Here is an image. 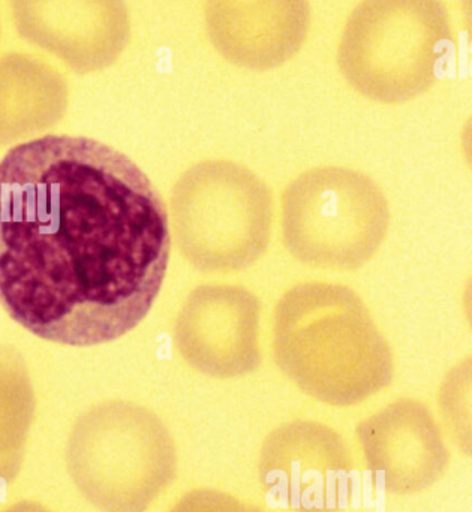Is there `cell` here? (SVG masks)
<instances>
[{
	"label": "cell",
	"mask_w": 472,
	"mask_h": 512,
	"mask_svg": "<svg viewBox=\"0 0 472 512\" xmlns=\"http://www.w3.org/2000/svg\"><path fill=\"white\" fill-rule=\"evenodd\" d=\"M170 248L164 201L113 147L47 135L0 161V304L35 336H125L152 309Z\"/></svg>",
	"instance_id": "1"
},
{
	"label": "cell",
	"mask_w": 472,
	"mask_h": 512,
	"mask_svg": "<svg viewBox=\"0 0 472 512\" xmlns=\"http://www.w3.org/2000/svg\"><path fill=\"white\" fill-rule=\"evenodd\" d=\"M279 369L312 399L350 408L386 390L395 361L365 301L338 283L305 282L275 309Z\"/></svg>",
	"instance_id": "2"
},
{
	"label": "cell",
	"mask_w": 472,
	"mask_h": 512,
	"mask_svg": "<svg viewBox=\"0 0 472 512\" xmlns=\"http://www.w3.org/2000/svg\"><path fill=\"white\" fill-rule=\"evenodd\" d=\"M452 45L441 0H363L345 26L339 68L365 98L402 104L434 86Z\"/></svg>",
	"instance_id": "3"
},
{
	"label": "cell",
	"mask_w": 472,
	"mask_h": 512,
	"mask_svg": "<svg viewBox=\"0 0 472 512\" xmlns=\"http://www.w3.org/2000/svg\"><path fill=\"white\" fill-rule=\"evenodd\" d=\"M66 462L75 486L102 512H146L177 474L165 424L128 402L102 403L78 418Z\"/></svg>",
	"instance_id": "4"
},
{
	"label": "cell",
	"mask_w": 472,
	"mask_h": 512,
	"mask_svg": "<svg viewBox=\"0 0 472 512\" xmlns=\"http://www.w3.org/2000/svg\"><path fill=\"white\" fill-rule=\"evenodd\" d=\"M282 239L291 256L323 270H356L386 242L390 207L377 182L345 167H315L282 192Z\"/></svg>",
	"instance_id": "5"
},
{
	"label": "cell",
	"mask_w": 472,
	"mask_h": 512,
	"mask_svg": "<svg viewBox=\"0 0 472 512\" xmlns=\"http://www.w3.org/2000/svg\"><path fill=\"white\" fill-rule=\"evenodd\" d=\"M171 209L180 251L198 270H243L269 248L272 192L242 165L207 161L189 168L174 186Z\"/></svg>",
	"instance_id": "6"
},
{
	"label": "cell",
	"mask_w": 472,
	"mask_h": 512,
	"mask_svg": "<svg viewBox=\"0 0 472 512\" xmlns=\"http://www.w3.org/2000/svg\"><path fill=\"white\" fill-rule=\"evenodd\" d=\"M267 499L290 512H341L353 501L356 468L347 442L327 424L294 420L273 430L258 462Z\"/></svg>",
	"instance_id": "7"
},
{
	"label": "cell",
	"mask_w": 472,
	"mask_h": 512,
	"mask_svg": "<svg viewBox=\"0 0 472 512\" xmlns=\"http://www.w3.org/2000/svg\"><path fill=\"white\" fill-rule=\"evenodd\" d=\"M260 312V301L248 289L200 286L177 316V348L189 366L203 375H248L261 363Z\"/></svg>",
	"instance_id": "8"
},
{
	"label": "cell",
	"mask_w": 472,
	"mask_h": 512,
	"mask_svg": "<svg viewBox=\"0 0 472 512\" xmlns=\"http://www.w3.org/2000/svg\"><path fill=\"white\" fill-rule=\"evenodd\" d=\"M356 436L375 480L390 495L432 489L452 460L443 430L426 403L399 399L356 426Z\"/></svg>",
	"instance_id": "9"
},
{
	"label": "cell",
	"mask_w": 472,
	"mask_h": 512,
	"mask_svg": "<svg viewBox=\"0 0 472 512\" xmlns=\"http://www.w3.org/2000/svg\"><path fill=\"white\" fill-rule=\"evenodd\" d=\"M15 29L78 74L113 65L129 42L125 0H9Z\"/></svg>",
	"instance_id": "10"
},
{
	"label": "cell",
	"mask_w": 472,
	"mask_h": 512,
	"mask_svg": "<svg viewBox=\"0 0 472 512\" xmlns=\"http://www.w3.org/2000/svg\"><path fill=\"white\" fill-rule=\"evenodd\" d=\"M311 23L309 0H207L210 41L240 68L269 71L293 59Z\"/></svg>",
	"instance_id": "11"
},
{
	"label": "cell",
	"mask_w": 472,
	"mask_h": 512,
	"mask_svg": "<svg viewBox=\"0 0 472 512\" xmlns=\"http://www.w3.org/2000/svg\"><path fill=\"white\" fill-rule=\"evenodd\" d=\"M68 90L62 75L30 54L0 57V132L48 125L62 116Z\"/></svg>",
	"instance_id": "12"
},
{
	"label": "cell",
	"mask_w": 472,
	"mask_h": 512,
	"mask_svg": "<svg viewBox=\"0 0 472 512\" xmlns=\"http://www.w3.org/2000/svg\"><path fill=\"white\" fill-rule=\"evenodd\" d=\"M29 382L18 373L0 372V489L17 478L33 420Z\"/></svg>",
	"instance_id": "13"
},
{
	"label": "cell",
	"mask_w": 472,
	"mask_h": 512,
	"mask_svg": "<svg viewBox=\"0 0 472 512\" xmlns=\"http://www.w3.org/2000/svg\"><path fill=\"white\" fill-rule=\"evenodd\" d=\"M441 415L456 444L465 456H471V361L455 367L444 379L440 396Z\"/></svg>",
	"instance_id": "14"
},
{
	"label": "cell",
	"mask_w": 472,
	"mask_h": 512,
	"mask_svg": "<svg viewBox=\"0 0 472 512\" xmlns=\"http://www.w3.org/2000/svg\"><path fill=\"white\" fill-rule=\"evenodd\" d=\"M168 512H266L248 502L215 489H197L186 493Z\"/></svg>",
	"instance_id": "15"
},
{
	"label": "cell",
	"mask_w": 472,
	"mask_h": 512,
	"mask_svg": "<svg viewBox=\"0 0 472 512\" xmlns=\"http://www.w3.org/2000/svg\"><path fill=\"white\" fill-rule=\"evenodd\" d=\"M2 512H50L47 508L42 505L36 504V502H20V504L12 505L11 508Z\"/></svg>",
	"instance_id": "16"
}]
</instances>
